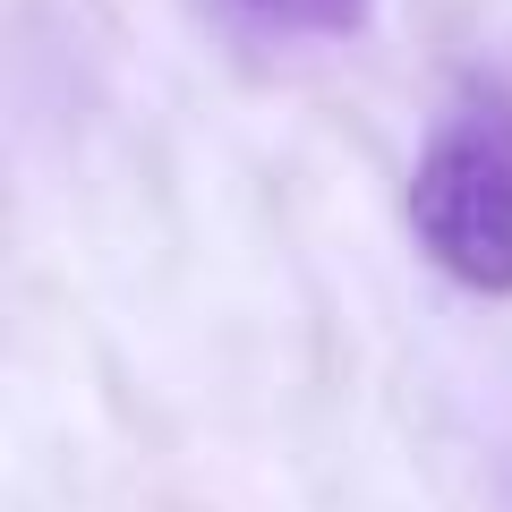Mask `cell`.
I'll return each instance as SVG.
<instances>
[{"mask_svg":"<svg viewBox=\"0 0 512 512\" xmlns=\"http://www.w3.org/2000/svg\"><path fill=\"white\" fill-rule=\"evenodd\" d=\"M410 239L461 291H512V137L487 111H453L410 171Z\"/></svg>","mask_w":512,"mask_h":512,"instance_id":"cell-1","label":"cell"},{"mask_svg":"<svg viewBox=\"0 0 512 512\" xmlns=\"http://www.w3.org/2000/svg\"><path fill=\"white\" fill-rule=\"evenodd\" d=\"M222 9H239L265 35H359L367 26V0H222Z\"/></svg>","mask_w":512,"mask_h":512,"instance_id":"cell-2","label":"cell"}]
</instances>
